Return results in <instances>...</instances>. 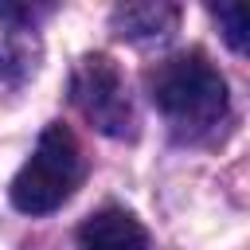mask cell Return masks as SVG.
Instances as JSON below:
<instances>
[{"instance_id":"4","label":"cell","mask_w":250,"mask_h":250,"mask_svg":"<svg viewBox=\"0 0 250 250\" xmlns=\"http://www.w3.org/2000/svg\"><path fill=\"white\" fill-rule=\"evenodd\" d=\"M82 250H145L148 230L125 207H102L78 227Z\"/></svg>"},{"instance_id":"1","label":"cell","mask_w":250,"mask_h":250,"mask_svg":"<svg viewBox=\"0 0 250 250\" xmlns=\"http://www.w3.org/2000/svg\"><path fill=\"white\" fill-rule=\"evenodd\" d=\"M148 98L164 113L176 137L184 141H203L227 121V82L223 74L207 62L203 51H184L164 59L148 74Z\"/></svg>"},{"instance_id":"3","label":"cell","mask_w":250,"mask_h":250,"mask_svg":"<svg viewBox=\"0 0 250 250\" xmlns=\"http://www.w3.org/2000/svg\"><path fill=\"white\" fill-rule=\"evenodd\" d=\"M70 102L78 113L113 141L137 137V109L129 98V86L109 55H86L70 74Z\"/></svg>"},{"instance_id":"2","label":"cell","mask_w":250,"mask_h":250,"mask_svg":"<svg viewBox=\"0 0 250 250\" xmlns=\"http://www.w3.org/2000/svg\"><path fill=\"white\" fill-rule=\"evenodd\" d=\"M82 176H86V164H82V148L74 133L66 125H47L31 156L12 176V188H8L12 207L23 215H47L74 195Z\"/></svg>"},{"instance_id":"5","label":"cell","mask_w":250,"mask_h":250,"mask_svg":"<svg viewBox=\"0 0 250 250\" xmlns=\"http://www.w3.org/2000/svg\"><path fill=\"white\" fill-rule=\"evenodd\" d=\"M113 31L129 43H152V39H168L180 23V8L172 4H121L113 8Z\"/></svg>"},{"instance_id":"6","label":"cell","mask_w":250,"mask_h":250,"mask_svg":"<svg viewBox=\"0 0 250 250\" xmlns=\"http://www.w3.org/2000/svg\"><path fill=\"white\" fill-rule=\"evenodd\" d=\"M35 62H31V51H23L20 43H4L0 47V90H16L31 78Z\"/></svg>"},{"instance_id":"7","label":"cell","mask_w":250,"mask_h":250,"mask_svg":"<svg viewBox=\"0 0 250 250\" xmlns=\"http://www.w3.org/2000/svg\"><path fill=\"white\" fill-rule=\"evenodd\" d=\"M215 20L223 23V35L234 51H246V12L242 8H215Z\"/></svg>"}]
</instances>
